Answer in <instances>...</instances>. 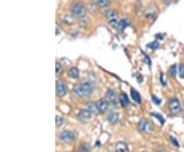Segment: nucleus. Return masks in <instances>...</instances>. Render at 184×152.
I'll return each instance as SVG.
<instances>
[{"instance_id": "obj_1", "label": "nucleus", "mask_w": 184, "mask_h": 152, "mask_svg": "<svg viewBox=\"0 0 184 152\" xmlns=\"http://www.w3.org/2000/svg\"><path fill=\"white\" fill-rule=\"evenodd\" d=\"M94 90V83L92 81H85L83 83L77 84L74 87V93L80 98H86L92 94Z\"/></svg>"}, {"instance_id": "obj_2", "label": "nucleus", "mask_w": 184, "mask_h": 152, "mask_svg": "<svg viewBox=\"0 0 184 152\" xmlns=\"http://www.w3.org/2000/svg\"><path fill=\"white\" fill-rule=\"evenodd\" d=\"M71 12H72L73 17H79L82 18L86 15V6L79 1H75L74 3L71 5Z\"/></svg>"}, {"instance_id": "obj_3", "label": "nucleus", "mask_w": 184, "mask_h": 152, "mask_svg": "<svg viewBox=\"0 0 184 152\" xmlns=\"http://www.w3.org/2000/svg\"><path fill=\"white\" fill-rule=\"evenodd\" d=\"M137 129L140 133H142V134L148 135L153 132L155 127H153V123H151L150 121H148V119H142L141 121L138 123Z\"/></svg>"}, {"instance_id": "obj_4", "label": "nucleus", "mask_w": 184, "mask_h": 152, "mask_svg": "<svg viewBox=\"0 0 184 152\" xmlns=\"http://www.w3.org/2000/svg\"><path fill=\"white\" fill-rule=\"evenodd\" d=\"M76 138H77V136L73 131H63L59 134V140L64 143H73L76 141Z\"/></svg>"}, {"instance_id": "obj_5", "label": "nucleus", "mask_w": 184, "mask_h": 152, "mask_svg": "<svg viewBox=\"0 0 184 152\" xmlns=\"http://www.w3.org/2000/svg\"><path fill=\"white\" fill-rule=\"evenodd\" d=\"M169 109L171 114H177L181 111V104L176 97H172L169 101Z\"/></svg>"}, {"instance_id": "obj_6", "label": "nucleus", "mask_w": 184, "mask_h": 152, "mask_svg": "<svg viewBox=\"0 0 184 152\" xmlns=\"http://www.w3.org/2000/svg\"><path fill=\"white\" fill-rule=\"evenodd\" d=\"M107 20L109 22V25L112 28H115L117 29L119 24V20H118V13L116 12L115 10H109L107 12Z\"/></svg>"}, {"instance_id": "obj_7", "label": "nucleus", "mask_w": 184, "mask_h": 152, "mask_svg": "<svg viewBox=\"0 0 184 152\" xmlns=\"http://www.w3.org/2000/svg\"><path fill=\"white\" fill-rule=\"evenodd\" d=\"M55 90H56V95L58 97H64L66 94V86L64 84V81L57 80L56 84H55Z\"/></svg>"}, {"instance_id": "obj_8", "label": "nucleus", "mask_w": 184, "mask_h": 152, "mask_svg": "<svg viewBox=\"0 0 184 152\" xmlns=\"http://www.w3.org/2000/svg\"><path fill=\"white\" fill-rule=\"evenodd\" d=\"M91 116H92V113L89 111L88 109H82V110H80L79 111L77 117H78L79 121H83V123H86V121H88L89 119H91Z\"/></svg>"}, {"instance_id": "obj_9", "label": "nucleus", "mask_w": 184, "mask_h": 152, "mask_svg": "<svg viewBox=\"0 0 184 152\" xmlns=\"http://www.w3.org/2000/svg\"><path fill=\"white\" fill-rule=\"evenodd\" d=\"M105 99H107L109 103H112V104H114L115 106H117V102H116L117 94L114 90H112V89L107 90V93H105Z\"/></svg>"}, {"instance_id": "obj_10", "label": "nucleus", "mask_w": 184, "mask_h": 152, "mask_svg": "<svg viewBox=\"0 0 184 152\" xmlns=\"http://www.w3.org/2000/svg\"><path fill=\"white\" fill-rule=\"evenodd\" d=\"M96 106H97L99 113H104L107 110V107H109V102H107V99H100L96 102Z\"/></svg>"}, {"instance_id": "obj_11", "label": "nucleus", "mask_w": 184, "mask_h": 152, "mask_svg": "<svg viewBox=\"0 0 184 152\" xmlns=\"http://www.w3.org/2000/svg\"><path fill=\"white\" fill-rule=\"evenodd\" d=\"M107 121L110 124V125H116L119 121V113L115 111H110L109 114H107Z\"/></svg>"}, {"instance_id": "obj_12", "label": "nucleus", "mask_w": 184, "mask_h": 152, "mask_svg": "<svg viewBox=\"0 0 184 152\" xmlns=\"http://www.w3.org/2000/svg\"><path fill=\"white\" fill-rule=\"evenodd\" d=\"M116 152H129L128 145L125 142H118L116 144Z\"/></svg>"}, {"instance_id": "obj_13", "label": "nucleus", "mask_w": 184, "mask_h": 152, "mask_svg": "<svg viewBox=\"0 0 184 152\" xmlns=\"http://www.w3.org/2000/svg\"><path fill=\"white\" fill-rule=\"evenodd\" d=\"M119 100H120V104H121L122 107H127L129 105V98L126 94L122 93L121 95H120Z\"/></svg>"}, {"instance_id": "obj_14", "label": "nucleus", "mask_w": 184, "mask_h": 152, "mask_svg": "<svg viewBox=\"0 0 184 152\" xmlns=\"http://www.w3.org/2000/svg\"><path fill=\"white\" fill-rule=\"evenodd\" d=\"M86 109H88L92 114H96L98 112L97 106H96V102H89L86 104Z\"/></svg>"}, {"instance_id": "obj_15", "label": "nucleus", "mask_w": 184, "mask_h": 152, "mask_svg": "<svg viewBox=\"0 0 184 152\" xmlns=\"http://www.w3.org/2000/svg\"><path fill=\"white\" fill-rule=\"evenodd\" d=\"M69 77L72 78V79H78L80 76L79 73V70H78L77 68H71L70 70H69Z\"/></svg>"}, {"instance_id": "obj_16", "label": "nucleus", "mask_w": 184, "mask_h": 152, "mask_svg": "<svg viewBox=\"0 0 184 152\" xmlns=\"http://www.w3.org/2000/svg\"><path fill=\"white\" fill-rule=\"evenodd\" d=\"M131 97L133 100L137 103H141V97H140V94L138 93L135 89H131Z\"/></svg>"}, {"instance_id": "obj_17", "label": "nucleus", "mask_w": 184, "mask_h": 152, "mask_svg": "<svg viewBox=\"0 0 184 152\" xmlns=\"http://www.w3.org/2000/svg\"><path fill=\"white\" fill-rule=\"evenodd\" d=\"M128 25H129V23L127 22L126 20H121L119 22V24H118V27H117V29L119 30V31H124V30L126 29V28L128 27Z\"/></svg>"}, {"instance_id": "obj_18", "label": "nucleus", "mask_w": 184, "mask_h": 152, "mask_svg": "<svg viewBox=\"0 0 184 152\" xmlns=\"http://www.w3.org/2000/svg\"><path fill=\"white\" fill-rule=\"evenodd\" d=\"M93 1L95 2L99 7H107L110 3V0H93Z\"/></svg>"}, {"instance_id": "obj_19", "label": "nucleus", "mask_w": 184, "mask_h": 152, "mask_svg": "<svg viewBox=\"0 0 184 152\" xmlns=\"http://www.w3.org/2000/svg\"><path fill=\"white\" fill-rule=\"evenodd\" d=\"M177 73H178V68L176 66V64H174L169 68V75L171 78H175Z\"/></svg>"}, {"instance_id": "obj_20", "label": "nucleus", "mask_w": 184, "mask_h": 152, "mask_svg": "<svg viewBox=\"0 0 184 152\" xmlns=\"http://www.w3.org/2000/svg\"><path fill=\"white\" fill-rule=\"evenodd\" d=\"M146 47L149 48V49H151V50H156L158 47H160V44H158L156 41H153V42H151V43H148V44L146 45Z\"/></svg>"}, {"instance_id": "obj_21", "label": "nucleus", "mask_w": 184, "mask_h": 152, "mask_svg": "<svg viewBox=\"0 0 184 152\" xmlns=\"http://www.w3.org/2000/svg\"><path fill=\"white\" fill-rule=\"evenodd\" d=\"M61 73H63V68H61V64L56 63L55 64V75L56 76H59L61 75Z\"/></svg>"}, {"instance_id": "obj_22", "label": "nucleus", "mask_w": 184, "mask_h": 152, "mask_svg": "<svg viewBox=\"0 0 184 152\" xmlns=\"http://www.w3.org/2000/svg\"><path fill=\"white\" fill-rule=\"evenodd\" d=\"M178 76L180 79H184V64H180L178 66Z\"/></svg>"}, {"instance_id": "obj_23", "label": "nucleus", "mask_w": 184, "mask_h": 152, "mask_svg": "<svg viewBox=\"0 0 184 152\" xmlns=\"http://www.w3.org/2000/svg\"><path fill=\"white\" fill-rule=\"evenodd\" d=\"M64 124V119L59 116H55V126L56 127H61Z\"/></svg>"}, {"instance_id": "obj_24", "label": "nucleus", "mask_w": 184, "mask_h": 152, "mask_svg": "<svg viewBox=\"0 0 184 152\" xmlns=\"http://www.w3.org/2000/svg\"><path fill=\"white\" fill-rule=\"evenodd\" d=\"M151 116H156V119H158V121H161V125H164L165 119H164V117H163L162 116H161L160 113H155V112H153V113H151Z\"/></svg>"}, {"instance_id": "obj_25", "label": "nucleus", "mask_w": 184, "mask_h": 152, "mask_svg": "<svg viewBox=\"0 0 184 152\" xmlns=\"http://www.w3.org/2000/svg\"><path fill=\"white\" fill-rule=\"evenodd\" d=\"M160 81H161V84L163 85V86H167V79H165V73H162L160 76Z\"/></svg>"}, {"instance_id": "obj_26", "label": "nucleus", "mask_w": 184, "mask_h": 152, "mask_svg": "<svg viewBox=\"0 0 184 152\" xmlns=\"http://www.w3.org/2000/svg\"><path fill=\"white\" fill-rule=\"evenodd\" d=\"M151 100H153V103L156 104V105H160L161 102H162V101H161V99L158 98V97H156V95H151Z\"/></svg>"}, {"instance_id": "obj_27", "label": "nucleus", "mask_w": 184, "mask_h": 152, "mask_svg": "<svg viewBox=\"0 0 184 152\" xmlns=\"http://www.w3.org/2000/svg\"><path fill=\"white\" fill-rule=\"evenodd\" d=\"M80 151L81 152H88L89 149H88V147H87V145H82V146H80Z\"/></svg>"}, {"instance_id": "obj_28", "label": "nucleus", "mask_w": 184, "mask_h": 152, "mask_svg": "<svg viewBox=\"0 0 184 152\" xmlns=\"http://www.w3.org/2000/svg\"><path fill=\"white\" fill-rule=\"evenodd\" d=\"M170 139H171L172 143L176 145V147H179V144H178V142L176 141V139H175V138H173V137H170Z\"/></svg>"}, {"instance_id": "obj_29", "label": "nucleus", "mask_w": 184, "mask_h": 152, "mask_svg": "<svg viewBox=\"0 0 184 152\" xmlns=\"http://www.w3.org/2000/svg\"><path fill=\"white\" fill-rule=\"evenodd\" d=\"M164 1L165 4H170V2H171V0H163Z\"/></svg>"}]
</instances>
